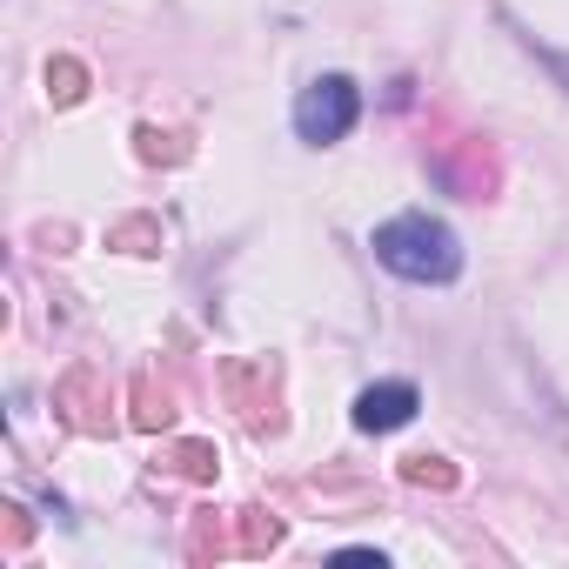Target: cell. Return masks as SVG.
<instances>
[{
  "instance_id": "6da1fadb",
  "label": "cell",
  "mask_w": 569,
  "mask_h": 569,
  "mask_svg": "<svg viewBox=\"0 0 569 569\" xmlns=\"http://www.w3.org/2000/svg\"><path fill=\"white\" fill-rule=\"evenodd\" d=\"M376 261L402 281H456L462 274V241L449 234V221L436 214H396L376 228Z\"/></svg>"
},
{
  "instance_id": "7a4b0ae2",
  "label": "cell",
  "mask_w": 569,
  "mask_h": 569,
  "mask_svg": "<svg viewBox=\"0 0 569 569\" xmlns=\"http://www.w3.org/2000/svg\"><path fill=\"white\" fill-rule=\"evenodd\" d=\"M362 121V94L349 74H316L302 94H296V134L309 148H336L349 128Z\"/></svg>"
},
{
  "instance_id": "3957f363",
  "label": "cell",
  "mask_w": 569,
  "mask_h": 569,
  "mask_svg": "<svg viewBox=\"0 0 569 569\" xmlns=\"http://www.w3.org/2000/svg\"><path fill=\"white\" fill-rule=\"evenodd\" d=\"M416 409H422L416 382H376V389L356 396V429H362V436H389V429L416 422Z\"/></svg>"
},
{
  "instance_id": "277c9868",
  "label": "cell",
  "mask_w": 569,
  "mask_h": 569,
  "mask_svg": "<svg viewBox=\"0 0 569 569\" xmlns=\"http://www.w3.org/2000/svg\"><path fill=\"white\" fill-rule=\"evenodd\" d=\"M402 476H409V482H449V469H442L436 456H416V462H409Z\"/></svg>"
}]
</instances>
